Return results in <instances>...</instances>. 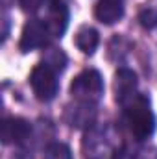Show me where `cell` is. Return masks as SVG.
Returning a JSON list of instances; mask_svg holds the SVG:
<instances>
[{
    "label": "cell",
    "mask_w": 157,
    "mask_h": 159,
    "mask_svg": "<svg viewBox=\"0 0 157 159\" xmlns=\"http://www.w3.org/2000/svg\"><path fill=\"white\" fill-rule=\"evenodd\" d=\"M137 96V74L129 69H118L115 72V98L120 106H126Z\"/></svg>",
    "instance_id": "8992f818"
},
{
    "label": "cell",
    "mask_w": 157,
    "mask_h": 159,
    "mask_svg": "<svg viewBox=\"0 0 157 159\" xmlns=\"http://www.w3.org/2000/svg\"><path fill=\"white\" fill-rule=\"evenodd\" d=\"M139 22H141L144 28H148V30L155 28L157 26V9H154V7L142 9V11L139 13Z\"/></svg>",
    "instance_id": "4fadbf2b"
},
{
    "label": "cell",
    "mask_w": 157,
    "mask_h": 159,
    "mask_svg": "<svg viewBox=\"0 0 157 159\" xmlns=\"http://www.w3.org/2000/svg\"><path fill=\"white\" fill-rule=\"evenodd\" d=\"M70 94L83 104H96L104 94V80L102 74L94 69L79 72L70 83Z\"/></svg>",
    "instance_id": "7a4b0ae2"
},
{
    "label": "cell",
    "mask_w": 157,
    "mask_h": 159,
    "mask_svg": "<svg viewBox=\"0 0 157 159\" xmlns=\"http://www.w3.org/2000/svg\"><path fill=\"white\" fill-rule=\"evenodd\" d=\"M74 43L78 46V50H81L85 56H92L98 43H100V35L94 28L91 26H81L78 32H76V37H74Z\"/></svg>",
    "instance_id": "9c48e42d"
},
{
    "label": "cell",
    "mask_w": 157,
    "mask_h": 159,
    "mask_svg": "<svg viewBox=\"0 0 157 159\" xmlns=\"http://www.w3.org/2000/svg\"><path fill=\"white\" fill-rule=\"evenodd\" d=\"M30 85L34 89V94L41 102H50L56 98L59 91V81H57V72L50 69L46 63H39L34 67L30 74Z\"/></svg>",
    "instance_id": "3957f363"
},
{
    "label": "cell",
    "mask_w": 157,
    "mask_h": 159,
    "mask_svg": "<svg viewBox=\"0 0 157 159\" xmlns=\"http://www.w3.org/2000/svg\"><path fill=\"white\" fill-rule=\"evenodd\" d=\"M72 117H69L70 126L74 128H83V126H91V122L94 120V106L92 104H83L79 102L74 109L69 111Z\"/></svg>",
    "instance_id": "30bf717a"
},
{
    "label": "cell",
    "mask_w": 157,
    "mask_h": 159,
    "mask_svg": "<svg viewBox=\"0 0 157 159\" xmlns=\"http://www.w3.org/2000/svg\"><path fill=\"white\" fill-rule=\"evenodd\" d=\"M126 122L131 135L139 141H146L155 131V115L152 111L150 100L142 94H137L126 106Z\"/></svg>",
    "instance_id": "6da1fadb"
},
{
    "label": "cell",
    "mask_w": 157,
    "mask_h": 159,
    "mask_svg": "<svg viewBox=\"0 0 157 159\" xmlns=\"http://www.w3.org/2000/svg\"><path fill=\"white\" fill-rule=\"evenodd\" d=\"M2 143L4 144H22L32 135V124L20 117H9L2 122Z\"/></svg>",
    "instance_id": "5b68a950"
},
{
    "label": "cell",
    "mask_w": 157,
    "mask_h": 159,
    "mask_svg": "<svg viewBox=\"0 0 157 159\" xmlns=\"http://www.w3.org/2000/svg\"><path fill=\"white\" fill-rule=\"evenodd\" d=\"M124 15V0H98L94 6V17L102 24H115Z\"/></svg>",
    "instance_id": "ba28073f"
},
{
    "label": "cell",
    "mask_w": 157,
    "mask_h": 159,
    "mask_svg": "<svg viewBox=\"0 0 157 159\" xmlns=\"http://www.w3.org/2000/svg\"><path fill=\"white\" fill-rule=\"evenodd\" d=\"M46 26L52 37H61L69 26V9L63 0H52L48 6V17H46Z\"/></svg>",
    "instance_id": "52a82bcc"
},
{
    "label": "cell",
    "mask_w": 157,
    "mask_h": 159,
    "mask_svg": "<svg viewBox=\"0 0 157 159\" xmlns=\"http://www.w3.org/2000/svg\"><path fill=\"white\" fill-rule=\"evenodd\" d=\"M43 159H72V154H70V148L67 144L54 143L44 150Z\"/></svg>",
    "instance_id": "7c38bea8"
},
{
    "label": "cell",
    "mask_w": 157,
    "mask_h": 159,
    "mask_svg": "<svg viewBox=\"0 0 157 159\" xmlns=\"http://www.w3.org/2000/svg\"><path fill=\"white\" fill-rule=\"evenodd\" d=\"M20 2V7L26 11V13H34L37 11L41 6L44 4V0H19Z\"/></svg>",
    "instance_id": "5bb4252c"
},
{
    "label": "cell",
    "mask_w": 157,
    "mask_h": 159,
    "mask_svg": "<svg viewBox=\"0 0 157 159\" xmlns=\"http://www.w3.org/2000/svg\"><path fill=\"white\" fill-rule=\"evenodd\" d=\"M43 63H46V65H48L50 69H54L56 72H61V70L65 69V65H67V56H65L61 50L52 48V50H48V56L44 57Z\"/></svg>",
    "instance_id": "8fae6325"
},
{
    "label": "cell",
    "mask_w": 157,
    "mask_h": 159,
    "mask_svg": "<svg viewBox=\"0 0 157 159\" xmlns=\"http://www.w3.org/2000/svg\"><path fill=\"white\" fill-rule=\"evenodd\" d=\"M50 32H48V26L44 20L41 19H30L24 28H22V35H20V43H19V48L20 52H32V50H37L43 48L46 43H48Z\"/></svg>",
    "instance_id": "277c9868"
}]
</instances>
